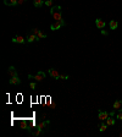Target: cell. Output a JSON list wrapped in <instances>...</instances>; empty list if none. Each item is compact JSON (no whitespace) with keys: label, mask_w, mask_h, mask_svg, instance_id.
<instances>
[{"label":"cell","mask_w":122,"mask_h":137,"mask_svg":"<svg viewBox=\"0 0 122 137\" xmlns=\"http://www.w3.org/2000/svg\"><path fill=\"white\" fill-rule=\"evenodd\" d=\"M36 86H37V85H36L34 82H32V83H30V85H29V87L32 88V89H36Z\"/></svg>","instance_id":"cell-26"},{"label":"cell","mask_w":122,"mask_h":137,"mask_svg":"<svg viewBox=\"0 0 122 137\" xmlns=\"http://www.w3.org/2000/svg\"><path fill=\"white\" fill-rule=\"evenodd\" d=\"M109 26H110V29H116L117 27H118V22L117 21H115V20H111L110 22H109Z\"/></svg>","instance_id":"cell-14"},{"label":"cell","mask_w":122,"mask_h":137,"mask_svg":"<svg viewBox=\"0 0 122 137\" xmlns=\"http://www.w3.org/2000/svg\"><path fill=\"white\" fill-rule=\"evenodd\" d=\"M106 129H107V125H106V122H105V124H101V125H100L99 131H100V132H103V131H105Z\"/></svg>","instance_id":"cell-20"},{"label":"cell","mask_w":122,"mask_h":137,"mask_svg":"<svg viewBox=\"0 0 122 137\" xmlns=\"http://www.w3.org/2000/svg\"><path fill=\"white\" fill-rule=\"evenodd\" d=\"M37 36H38V38H39V39L46 38V34H45V33H43V32H42V31H40V29H39V32H38V34H37Z\"/></svg>","instance_id":"cell-19"},{"label":"cell","mask_w":122,"mask_h":137,"mask_svg":"<svg viewBox=\"0 0 122 137\" xmlns=\"http://www.w3.org/2000/svg\"><path fill=\"white\" fill-rule=\"evenodd\" d=\"M9 83L10 85H20V83H21V80L18 78V76H15V77H11L9 80Z\"/></svg>","instance_id":"cell-10"},{"label":"cell","mask_w":122,"mask_h":137,"mask_svg":"<svg viewBox=\"0 0 122 137\" xmlns=\"http://www.w3.org/2000/svg\"><path fill=\"white\" fill-rule=\"evenodd\" d=\"M101 34H103V36H107L109 32H107V31H105V29H103V31H101Z\"/></svg>","instance_id":"cell-27"},{"label":"cell","mask_w":122,"mask_h":137,"mask_svg":"<svg viewBox=\"0 0 122 137\" xmlns=\"http://www.w3.org/2000/svg\"><path fill=\"white\" fill-rule=\"evenodd\" d=\"M46 6H53V0H45V3H44Z\"/></svg>","instance_id":"cell-21"},{"label":"cell","mask_w":122,"mask_h":137,"mask_svg":"<svg viewBox=\"0 0 122 137\" xmlns=\"http://www.w3.org/2000/svg\"><path fill=\"white\" fill-rule=\"evenodd\" d=\"M51 16H53V18H54L55 21H61V20H62V16H61V10H57V11H55Z\"/></svg>","instance_id":"cell-11"},{"label":"cell","mask_w":122,"mask_h":137,"mask_svg":"<svg viewBox=\"0 0 122 137\" xmlns=\"http://www.w3.org/2000/svg\"><path fill=\"white\" fill-rule=\"evenodd\" d=\"M38 32H39V29H38V28H33V29H32V33L36 34V36L38 34Z\"/></svg>","instance_id":"cell-23"},{"label":"cell","mask_w":122,"mask_h":137,"mask_svg":"<svg viewBox=\"0 0 122 137\" xmlns=\"http://www.w3.org/2000/svg\"><path fill=\"white\" fill-rule=\"evenodd\" d=\"M68 75H60V80H68Z\"/></svg>","instance_id":"cell-22"},{"label":"cell","mask_w":122,"mask_h":137,"mask_svg":"<svg viewBox=\"0 0 122 137\" xmlns=\"http://www.w3.org/2000/svg\"><path fill=\"white\" fill-rule=\"evenodd\" d=\"M11 40H12V43H18V44H25V43H26V39H25L22 36H17V37H14Z\"/></svg>","instance_id":"cell-5"},{"label":"cell","mask_w":122,"mask_h":137,"mask_svg":"<svg viewBox=\"0 0 122 137\" xmlns=\"http://www.w3.org/2000/svg\"><path fill=\"white\" fill-rule=\"evenodd\" d=\"M4 4L6 6H15L17 5V0H4Z\"/></svg>","instance_id":"cell-15"},{"label":"cell","mask_w":122,"mask_h":137,"mask_svg":"<svg viewBox=\"0 0 122 137\" xmlns=\"http://www.w3.org/2000/svg\"><path fill=\"white\" fill-rule=\"evenodd\" d=\"M43 131H44V130H40V129H38V127H36V130H30V129H29L30 135H33V136H39V135H42Z\"/></svg>","instance_id":"cell-13"},{"label":"cell","mask_w":122,"mask_h":137,"mask_svg":"<svg viewBox=\"0 0 122 137\" xmlns=\"http://www.w3.org/2000/svg\"><path fill=\"white\" fill-rule=\"evenodd\" d=\"M7 75H9V76H11V77L18 76V75H17V70H16L14 66H10V67L7 69Z\"/></svg>","instance_id":"cell-8"},{"label":"cell","mask_w":122,"mask_h":137,"mask_svg":"<svg viewBox=\"0 0 122 137\" xmlns=\"http://www.w3.org/2000/svg\"><path fill=\"white\" fill-rule=\"evenodd\" d=\"M57 10H61V6H59V5L57 6H53L51 9H50V15H53L55 11H57Z\"/></svg>","instance_id":"cell-18"},{"label":"cell","mask_w":122,"mask_h":137,"mask_svg":"<svg viewBox=\"0 0 122 137\" xmlns=\"http://www.w3.org/2000/svg\"><path fill=\"white\" fill-rule=\"evenodd\" d=\"M109 116H110V114H109L107 111H104V110H99V111H98V118H99V120H101V121H105Z\"/></svg>","instance_id":"cell-3"},{"label":"cell","mask_w":122,"mask_h":137,"mask_svg":"<svg viewBox=\"0 0 122 137\" xmlns=\"http://www.w3.org/2000/svg\"><path fill=\"white\" fill-rule=\"evenodd\" d=\"M27 0H17V5H22L23 3H26Z\"/></svg>","instance_id":"cell-25"},{"label":"cell","mask_w":122,"mask_h":137,"mask_svg":"<svg viewBox=\"0 0 122 137\" xmlns=\"http://www.w3.org/2000/svg\"><path fill=\"white\" fill-rule=\"evenodd\" d=\"M105 122H106V125H107V126L115 125V119H114V118H107V119L105 120Z\"/></svg>","instance_id":"cell-17"},{"label":"cell","mask_w":122,"mask_h":137,"mask_svg":"<svg viewBox=\"0 0 122 137\" xmlns=\"http://www.w3.org/2000/svg\"><path fill=\"white\" fill-rule=\"evenodd\" d=\"M49 124H50L49 120H44V121H42V122H39V124L37 125V127L40 129V130H45L48 126H49Z\"/></svg>","instance_id":"cell-6"},{"label":"cell","mask_w":122,"mask_h":137,"mask_svg":"<svg viewBox=\"0 0 122 137\" xmlns=\"http://www.w3.org/2000/svg\"><path fill=\"white\" fill-rule=\"evenodd\" d=\"M44 3H45L44 0H34V1H33V5H34L36 7H42Z\"/></svg>","instance_id":"cell-16"},{"label":"cell","mask_w":122,"mask_h":137,"mask_svg":"<svg viewBox=\"0 0 122 137\" xmlns=\"http://www.w3.org/2000/svg\"><path fill=\"white\" fill-rule=\"evenodd\" d=\"M48 73H49V75L51 76L53 78H55V80H60V73L57 72L56 69H49V70H48Z\"/></svg>","instance_id":"cell-4"},{"label":"cell","mask_w":122,"mask_h":137,"mask_svg":"<svg viewBox=\"0 0 122 137\" xmlns=\"http://www.w3.org/2000/svg\"><path fill=\"white\" fill-rule=\"evenodd\" d=\"M95 26H97L99 29L104 28V27H105V21L101 20V18H97V20H95Z\"/></svg>","instance_id":"cell-9"},{"label":"cell","mask_w":122,"mask_h":137,"mask_svg":"<svg viewBox=\"0 0 122 137\" xmlns=\"http://www.w3.org/2000/svg\"><path fill=\"white\" fill-rule=\"evenodd\" d=\"M114 109L115 110H118V111H122V100L121 99H117V100H115V103H114Z\"/></svg>","instance_id":"cell-7"},{"label":"cell","mask_w":122,"mask_h":137,"mask_svg":"<svg viewBox=\"0 0 122 137\" xmlns=\"http://www.w3.org/2000/svg\"><path fill=\"white\" fill-rule=\"evenodd\" d=\"M110 114V116H114V115H115V111H111V113H109Z\"/></svg>","instance_id":"cell-28"},{"label":"cell","mask_w":122,"mask_h":137,"mask_svg":"<svg viewBox=\"0 0 122 137\" xmlns=\"http://www.w3.org/2000/svg\"><path fill=\"white\" fill-rule=\"evenodd\" d=\"M28 78H33V80H36L37 82L43 81V80L45 78V72H44V71H39V72L36 73V75H28Z\"/></svg>","instance_id":"cell-1"},{"label":"cell","mask_w":122,"mask_h":137,"mask_svg":"<svg viewBox=\"0 0 122 137\" xmlns=\"http://www.w3.org/2000/svg\"><path fill=\"white\" fill-rule=\"evenodd\" d=\"M34 40H39V38H38V36H36V34H33V33H30L28 37H27V43H32V42H34Z\"/></svg>","instance_id":"cell-12"},{"label":"cell","mask_w":122,"mask_h":137,"mask_svg":"<svg viewBox=\"0 0 122 137\" xmlns=\"http://www.w3.org/2000/svg\"><path fill=\"white\" fill-rule=\"evenodd\" d=\"M116 118H117L118 120H122V111H120V113L116 115Z\"/></svg>","instance_id":"cell-24"},{"label":"cell","mask_w":122,"mask_h":137,"mask_svg":"<svg viewBox=\"0 0 122 137\" xmlns=\"http://www.w3.org/2000/svg\"><path fill=\"white\" fill-rule=\"evenodd\" d=\"M66 25V22L64 20H61V21H55L54 23H51V26H50V29L51 31H57V29H60L62 26H65Z\"/></svg>","instance_id":"cell-2"}]
</instances>
